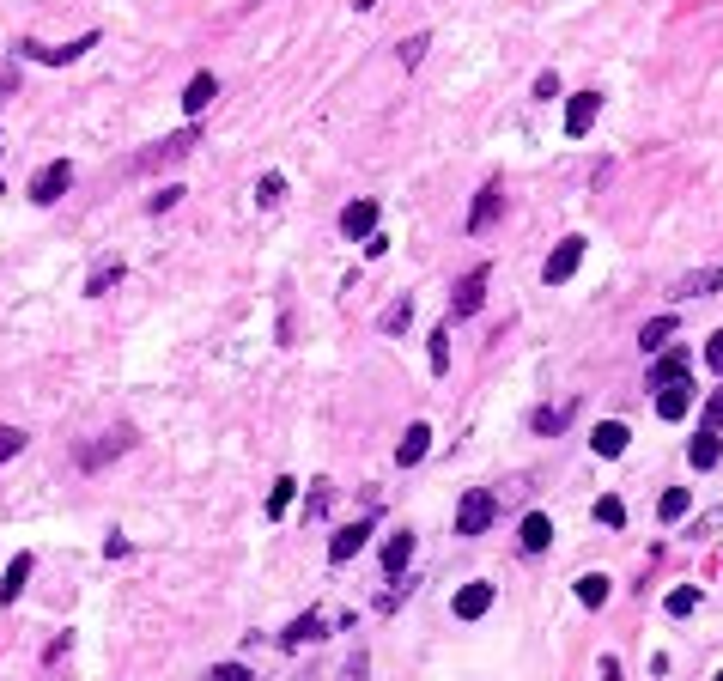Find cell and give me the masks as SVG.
Returning <instances> with one entry per match:
<instances>
[{
	"instance_id": "obj_1",
	"label": "cell",
	"mask_w": 723,
	"mask_h": 681,
	"mask_svg": "<svg viewBox=\"0 0 723 681\" xmlns=\"http://www.w3.org/2000/svg\"><path fill=\"white\" fill-rule=\"evenodd\" d=\"M195 146H201V128L189 122V128H177V134H165V140H152V146H146L140 159H128V171H134V177H146V171H165V165H183V159L195 153Z\"/></svg>"
},
{
	"instance_id": "obj_2",
	"label": "cell",
	"mask_w": 723,
	"mask_h": 681,
	"mask_svg": "<svg viewBox=\"0 0 723 681\" xmlns=\"http://www.w3.org/2000/svg\"><path fill=\"white\" fill-rule=\"evenodd\" d=\"M86 49H98V31H86V37H73V43H37V37H19L13 43V55L19 61H37V67H67V61H79V55H86Z\"/></svg>"
},
{
	"instance_id": "obj_3",
	"label": "cell",
	"mask_w": 723,
	"mask_h": 681,
	"mask_svg": "<svg viewBox=\"0 0 723 681\" xmlns=\"http://www.w3.org/2000/svg\"><path fill=\"white\" fill-rule=\"evenodd\" d=\"M493 517H499V493L468 487V493H462V505H456V536H487Z\"/></svg>"
},
{
	"instance_id": "obj_4",
	"label": "cell",
	"mask_w": 723,
	"mask_h": 681,
	"mask_svg": "<svg viewBox=\"0 0 723 681\" xmlns=\"http://www.w3.org/2000/svg\"><path fill=\"white\" fill-rule=\"evenodd\" d=\"M67 189H73V165H67V159H49V165L31 177V189H25V195H31L37 207H55Z\"/></svg>"
},
{
	"instance_id": "obj_5",
	"label": "cell",
	"mask_w": 723,
	"mask_h": 681,
	"mask_svg": "<svg viewBox=\"0 0 723 681\" xmlns=\"http://www.w3.org/2000/svg\"><path fill=\"white\" fill-rule=\"evenodd\" d=\"M371 529H377V511H365L359 523H341V529H335V542H329V566H347V560L371 542Z\"/></svg>"
},
{
	"instance_id": "obj_6",
	"label": "cell",
	"mask_w": 723,
	"mask_h": 681,
	"mask_svg": "<svg viewBox=\"0 0 723 681\" xmlns=\"http://www.w3.org/2000/svg\"><path fill=\"white\" fill-rule=\"evenodd\" d=\"M480 298H487V268H468L450 292V317H474L480 311Z\"/></svg>"
},
{
	"instance_id": "obj_7",
	"label": "cell",
	"mask_w": 723,
	"mask_h": 681,
	"mask_svg": "<svg viewBox=\"0 0 723 681\" xmlns=\"http://www.w3.org/2000/svg\"><path fill=\"white\" fill-rule=\"evenodd\" d=\"M578 262H584V238H566V244H559V250L547 256V268H541V280H547V286H566V280L578 274Z\"/></svg>"
},
{
	"instance_id": "obj_8",
	"label": "cell",
	"mask_w": 723,
	"mask_h": 681,
	"mask_svg": "<svg viewBox=\"0 0 723 681\" xmlns=\"http://www.w3.org/2000/svg\"><path fill=\"white\" fill-rule=\"evenodd\" d=\"M377 213H383V207H377L371 195H365V201H347V207H341V232H347L353 244H359V238H377Z\"/></svg>"
},
{
	"instance_id": "obj_9",
	"label": "cell",
	"mask_w": 723,
	"mask_h": 681,
	"mask_svg": "<svg viewBox=\"0 0 723 681\" xmlns=\"http://www.w3.org/2000/svg\"><path fill=\"white\" fill-rule=\"evenodd\" d=\"M596 116H602V92H572V104H566V134L584 140V134L596 128Z\"/></svg>"
},
{
	"instance_id": "obj_10",
	"label": "cell",
	"mask_w": 723,
	"mask_h": 681,
	"mask_svg": "<svg viewBox=\"0 0 723 681\" xmlns=\"http://www.w3.org/2000/svg\"><path fill=\"white\" fill-rule=\"evenodd\" d=\"M499 207H505V183H487L474 195V213H468V232L480 238V232H493V219H499Z\"/></svg>"
},
{
	"instance_id": "obj_11",
	"label": "cell",
	"mask_w": 723,
	"mask_h": 681,
	"mask_svg": "<svg viewBox=\"0 0 723 681\" xmlns=\"http://www.w3.org/2000/svg\"><path fill=\"white\" fill-rule=\"evenodd\" d=\"M487 609H493V584L487 578H474V584L456 590V621H480Z\"/></svg>"
},
{
	"instance_id": "obj_12",
	"label": "cell",
	"mask_w": 723,
	"mask_h": 681,
	"mask_svg": "<svg viewBox=\"0 0 723 681\" xmlns=\"http://www.w3.org/2000/svg\"><path fill=\"white\" fill-rule=\"evenodd\" d=\"M426 450H432V426L414 420L408 432H401V444H395V463H401V469H414V463H426Z\"/></svg>"
},
{
	"instance_id": "obj_13",
	"label": "cell",
	"mask_w": 723,
	"mask_h": 681,
	"mask_svg": "<svg viewBox=\"0 0 723 681\" xmlns=\"http://www.w3.org/2000/svg\"><path fill=\"white\" fill-rule=\"evenodd\" d=\"M329 633V621H323V609H310V615H298L286 633H280V645L286 651H304V645H316V639H323Z\"/></svg>"
},
{
	"instance_id": "obj_14",
	"label": "cell",
	"mask_w": 723,
	"mask_h": 681,
	"mask_svg": "<svg viewBox=\"0 0 723 681\" xmlns=\"http://www.w3.org/2000/svg\"><path fill=\"white\" fill-rule=\"evenodd\" d=\"M414 548H420L414 529H395V536L383 542V572H389V578H401V572H408V560H414Z\"/></svg>"
},
{
	"instance_id": "obj_15",
	"label": "cell",
	"mask_w": 723,
	"mask_h": 681,
	"mask_svg": "<svg viewBox=\"0 0 723 681\" xmlns=\"http://www.w3.org/2000/svg\"><path fill=\"white\" fill-rule=\"evenodd\" d=\"M687 365H693V353H687V347H669V353L651 365V390H669V384H681V377H687Z\"/></svg>"
},
{
	"instance_id": "obj_16",
	"label": "cell",
	"mask_w": 723,
	"mask_h": 681,
	"mask_svg": "<svg viewBox=\"0 0 723 681\" xmlns=\"http://www.w3.org/2000/svg\"><path fill=\"white\" fill-rule=\"evenodd\" d=\"M134 444V432L122 426V432H104V444H92V450H79V469H104L110 457H122V450Z\"/></svg>"
},
{
	"instance_id": "obj_17",
	"label": "cell",
	"mask_w": 723,
	"mask_h": 681,
	"mask_svg": "<svg viewBox=\"0 0 723 681\" xmlns=\"http://www.w3.org/2000/svg\"><path fill=\"white\" fill-rule=\"evenodd\" d=\"M213 98H219V80H213V73H195V80L183 86V110H189V122H195Z\"/></svg>"
},
{
	"instance_id": "obj_18",
	"label": "cell",
	"mask_w": 723,
	"mask_h": 681,
	"mask_svg": "<svg viewBox=\"0 0 723 681\" xmlns=\"http://www.w3.org/2000/svg\"><path fill=\"white\" fill-rule=\"evenodd\" d=\"M693 408V384H687V377H681V384H669V390H657V414L663 420H681Z\"/></svg>"
},
{
	"instance_id": "obj_19",
	"label": "cell",
	"mask_w": 723,
	"mask_h": 681,
	"mask_svg": "<svg viewBox=\"0 0 723 681\" xmlns=\"http://www.w3.org/2000/svg\"><path fill=\"white\" fill-rule=\"evenodd\" d=\"M517 542H523V554H541V548L553 542V523H547L541 511H529V517H523V529H517Z\"/></svg>"
},
{
	"instance_id": "obj_20",
	"label": "cell",
	"mask_w": 723,
	"mask_h": 681,
	"mask_svg": "<svg viewBox=\"0 0 723 681\" xmlns=\"http://www.w3.org/2000/svg\"><path fill=\"white\" fill-rule=\"evenodd\" d=\"M566 426H572V402H559V408H535V414H529V432H541V438L566 432Z\"/></svg>"
},
{
	"instance_id": "obj_21",
	"label": "cell",
	"mask_w": 723,
	"mask_h": 681,
	"mask_svg": "<svg viewBox=\"0 0 723 681\" xmlns=\"http://www.w3.org/2000/svg\"><path fill=\"white\" fill-rule=\"evenodd\" d=\"M414 323V298L408 292H401V298H389V305H383V317H377V329L383 335H401V329H408Z\"/></svg>"
},
{
	"instance_id": "obj_22",
	"label": "cell",
	"mask_w": 723,
	"mask_h": 681,
	"mask_svg": "<svg viewBox=\"0 0 723 681\" xmlns=\"http://www.w3.org/2000/svg\"><path fill=\"white\" fill-rule=\"evenodd\" d=\"M626 438H632V432H626L620 420H602V426H596V438H590V450H596V457H620Z\"/></svg>"
},
{
	"instance_id": "obj_23",
	"label": "cell",
	"mask_w": 723,
	"mask_h": 681,
	"mask_svg": "<svg viewBox=\"0 0 723 681\" xmlns=\"http://www.w3.org/2000/svg\"><path fill=\"white\" fill-rule=\"evenodd\" d=\"M723 286V268H699V274H687L681 286H675V298H711Z\"/></svg>"
},
{
	"instance_id": "obj_24",
	"label": "cell",
	"mask_w": 723,
	"mask_h": 681,
	"mask_svg": "<svg viewBox=\"0 0 723 681\" xmlns=\"http://www.w3.org/2000/svg\"><path fill=\"white\" fill-rule=\"evenodd\" d=\"M37 572V560L31 554H19L13 566H7V578H0V602H19V590H25V578Z\"/></svg>"
},
{
	"instance_id": "obj_25",
	"label": "cell",
	"mask_w": 723,
	"mask_h": 681,
	"mask_svg": "<svg viewBox=\"0 0 723 681\" xmlns=\"http://www.w3.org/2000/svg\"><path fill=\"white\" fill-rule=\"evenodd\" d=\"M669 335H675V317H651L645 329H638V347H645V353H663Z\"/></svg>"
},
{
	"instance_id": "obj_26",
	"label": "cell",
	"mask_w": 723,
	"mask_h": 681,
	"mask_svg": "<svg viewBox=\"0 0 723 681\" xmlns=\"http://www.w3.org/2000/svg\"><path fill=\"white\" fill-rule=\"evenodd\" d=\"M687 463H693V469H717V432H699V438L687 444Z\"/></svg>"
},
{
	"instance_id": "obj_27",
	"label": "cell",
	"mask_w": 723,
	"mask_h": 681,
	"mask_svg": "<svg viewBox=\"0 0 723 681\" xmlns=\"http://www.w3.org/2000/svg\"><path fill=\"white\" fill-rule=\"evenodd\" d=\"M578 602H584V609H602V602H608V578H602V572H584V578H578Z\"/></svg>"
},
{
	"instance_id": "obj_28",
	"label": "cell",
	"mask_w": 723,
	"mask_h": 681,
	"mask_svg": "<svg viewBox=\"0 0 723 681\" xmlns=\"http://www.w3.org/2000/svg\"><path fill=\"white\" fill-rule=\"evenodd\" d=\"M663 609H669L675 621H687V615L699 609V590H693V584H681V590H669V596H663Z\"/></svg>"
},
{
	"instance_id": "obj_29",
	"label": "cell",
	"mask_w": 723,
	"mask_h": 681,
	"mask_svg": "<svg viewBox=\"0 0 723 681\" xmlns=\"http://www.w3.org/2000/svg\"><path fill=\"white\" fill-rule=\"evenodd\" d=\"M116 280H122V262H98V268H92V280H86V298H104Z\"/></svg>"
},
{
	"instance_id": "obj_30",
	"label": "cell",
	"mask_w": 723,
	"mask_h": 681,
	"mask_svg": "<svg viewBox=\"0 0 723 681\" xmlns=\"http://www.w3.org/2000/svg\"><path fill=\"white\" fill-rule=\"evenodd\" d=\"M657 511H663V523H681V517H687V511H693V493H687V487H669V493H663V505H657Z\"/></svg>"
},
{
	"instance_id": "obj_31",
	"label": "cell",
	"mask_w": 723,
	"mask_h": 681,
	"mask_svg": "<svg viewBox=\"0 0 723 681\" xmlns=\"http://www.w3.org/2000/svg\"><path fill=\"white\" fill-rule=\"evenodd\" d=\"M401 596H414V578H389V590L377 596V615H395V609H401Z\"/></svg>"
},
{
	"instance_id": "obj_32",
	"label": "cell",
	"mask_w": 723,
	"mask_h": 681,
	"mask_svg": "<svg viewBox=\"0 0 723 681\" xmlns=\"http://www.w3.org/2000/svg\"><path fill=\"white\" fill-rule=\"evenodd\" d=\"M329 499H335L329 481H310V493H304V517H329Z\"/></svg>"
},
{
	"instance_id": "obj_33",
	"label": "cell",
	"mask_w": 723,
	"mask_h": 681,
	"mask_svg": "<svg viewBox=\"0 0 723 681\" xmlns=\"http://www.w3.org/2000/svg\"><path fill=\"white\" fill-rule=\"evenodd\" d=\"M280 201H286V177H280V171H268V177L256 183V207H280Z\"/></svg>"
},
{
	"instance_id": "obj_34",
	"label": "cell",
	"mask_w": 723,
	"mask_h": 681,
	"mask_svg": "<svg viewBox=\"0 0 723 681\" xmlns=\"http://www.w3.org/2000/svg\"><path fill=\"white\" fill-rule=\"evenodd\" d=\"M426 49H432V37H426V31H414V37H401V49H395V55H401V67H420V61H426Z\"/></svg>"
},
{
	"instance_id": "obj_35",
	"label": "cell",
	"mask_w": 723,
	"mask_h": 681,
	"mask_svg": "<svg viewBox=\"0 0 723 681\" xmlns=\"http://www.w3.org/2000/svg\"><path fill=\"white\" fill-rule=\"evenodd\" d=\"M292 493H298V481H292V475H280V481H274V493H268V517H286Z\"/></svg>"
},
{
	"instance_id": "obj_36",
	"label": "cell",
	"mask_w": 723,
	"mask_h": 681,
	"mask_svg": "<svg viewBox=\"0 0 723 681\" xmlns=\"http://www.w3.org/2000/svg\"><path fill=\"white\" fill-rule=\"evenodd\" d=\"M183 195H189V189H183V183H165V189H158V195H152V201H146V213H171V207H177V201H183Z\"/></svg>"
},
{
	"instance_id": "obj_37",
	"label": "cell",
	"mask_w": 723,
	"mask_h": 681,
	"mask_svg": "<svg viewBox=\"0 0 723 681\" xmlns=\"http://www.w3.org/2000/svg\"><path fill=\"white\" fill-rule=\"evenodd\" d=\"M596 523H608V529H620V523H626V505H620L614 493H608V499H596Z\"/></svg>"
},
{
	"instance_id": "obj_38",
	"label": "cell",
	"mask_w": 723,
	"mask_h": 681,
	"mask_svg": "<svg viewBox=\"0 0 723 681\" xmlns=\"http://www.w3.org/2000/svg\"><path fill=\"white\" fill-rule=\"evenodd\" d=\"M19 450H25V432L19 426H0V463H13Z\"/></svg>"
},
{
	"instance_id": "obj_39",
	"label": "cell",
	"mask_w": 723,
	"mask_h": 681,
	"mask_svg": "<svg viewBox=\"0 0 723 681\" xmlns=\"http://www.w3.org/2000/svg\"><path fill=\"white\" fill-rule=\"evenodd\" d=\"M432 371H450V329H432Z\"/></svg>"
},
{
	"instance_id": "obj_40",
	"label": "cell",
	"mask_w": 723,
	"mask_h": 681,
	"mask_svg": "<svg viewBox=\"0 0 723 681\" xmlns=\"http://www.w3.org/2000/svg\"><path fill=\"white\" fill-rule=\"evenodd\" d=\"M699 432H723V390H711V402H705V420H699Z\"/></svg>"
},
{
	"instance_id": "obj_41",
	"label": "cell",
	"mask_w": 723,
	"mask_h": 681,
	"mask_svg": "<svg viewBox=\"0 0 723 681\" xmlns=\"http://www.w3.org/2000/svg\"><path fill=\"white\" fill-rule=\"evenodd\" d=\"M13 92H19V55H13V61H0V104H7Z\"/></svg>"
},
{
	"instance_id": "obj_42",
	"label": "cell",
	"mask_w": 723,
	"mask_h": 681,
	"mask_svg": "<svg viewBox=\"0 0 723 681\" xmlns=\"http://www.w3.org/2000/svg\"><path fill=\"white\" fill-rule=\"evenodd\" d=\"M207 681H250V669H244V663H213Z\"/></svg>"
},
{
	"instance_id": "obj_43",
	"label": "cell",
	"mask_w": 723,
	"mask_h": 681,
	"mask_svg": "<svg viewBox=\"0 0 723 681\" xmlns=\"http://www.w3.org/2000/svg\"><path fill=\"white\" fill-rule=\"evenodd\" d=\"M705 365H711V371H717V377H723V329H717V335H711V341H705Z\"/></svg>"
},
{
	"instance_id": "obj_44",
	"label": "cell",
	"mask_w": 723,
	"mask_h": 681,
	"mask_svg": "<svg viewBox=\"0 0 723 681\" xmlns=\"http://www.w3.org/2000/svg\"><path fill=\"white\" fill-rule=\"evenodd\" d=\"M535 98H547V104L559 98V73H541V80H535Z\"/></svg>"
},
{
	"instance_id": "obj_45",
	"label": "cell",
	"mask_w": 723,
	"mask_h": 681,
	"mask_svg": "<svg viewBox=\"0 0 723 681\" xmlns=\"http://www.w3.org/2000/svg\"><path fill=\"white\" fill-rule=\"evenodd\" d=\"M341 681H365V651H353V657H347V669H341Z\"/></svg>"
},
{
	"instance_id": "obj_46",
	"label": "cell",
	"mask_w": 723,
	"mask_h": 681,
	"mask_svg": "<svg viewBox=\"0 0 723 681\" xmlns=\"http://www.w3.org/2000/svg\"><path fill=\"white\" fill-rule=\"evenodd\" d=\"M596 681H620V663H614V657H602V669H596Z\"/></svg>"
},
{
	"instance_id": "obj_47",
	"label": "cell",
	"mask_w": 723,
	"mask_h": 681,
	"mask_svg": "<svg viewBox=\"0 0 723 681\" xmlns=\"http://www.w3.org/2000/svg\"><path fill=\"white\" fill-rule=\"evenodd\" d=\"M353 7H359V13H371V7H377V0H353Z\"/></svg>"
},
{
	"instance_id": "obj_48",
	"label": "cell",
	"mask_w": 723,
	"mask_h": 681,
	"mask_svg": "<svg viewBox=\"0 0 723 681\" xmlns=\"http://www.w3.org/2000/svg\"><path fill=\"white\" fill-rule=\"evenodd\" d=\"M0 153H7V140H0ZM0 189H7V177H0Z\"/></svg>"
},
{
	"instance_id": "obj_49",
	"label": "cell",
	"mask_w": 723,
	"mask_h": 681,
	"mask_svg": "<svg viewBox=\"0 0 723 681\" xmlns=\"http://www.w3.org/2000/svg\"><path fill=\"white\" fill-rule=\"evenodd\" d=\"M717 681H723V669H717Z\"/></svg>"
}]
</instances>
